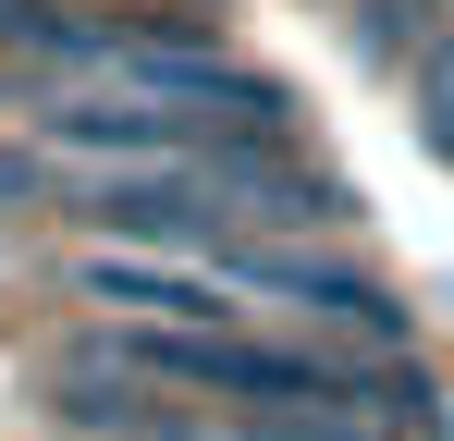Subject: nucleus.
I'll list each match as a JSON object with an SVG mask.
<instances>
[{"mask_svg": "<svg viewBox=\"0 0 454 441\" xmlns=\"http://www.w3.org/2000/svg\"><path fill=\"white\" fill-rule=\"evenodd\" d=\"M209 270H222L233 306H283V319H307V331H344V356H393V344H405L393 282L356 270V258H319V245H295V233H222Z\"/></svg>", "mask_w": 454, "mask_h": 441, "instance_id": "f257e3e1", "label": "nucleus"}, {"mask_svg": "<svg viewBox=\"0 0 454 441\" xmlns=\"http://www.w3.org/2000/svg\"><path fill=\"white\" fill-rule=\"evenodd\" d=\"M37 392H50V417L74 441H209V405H184L172 380H148L111 331L50 344V356H37Z\"/></svg>", "mask_w": 454, "mask_h": 441, "instance_id": "f03ea898", "label": "nucleus"}, {"mask_svg": "<svg viewBox=\"0 0 454 441\" xmlns=\"http://www.w3.org/2000/svg\"><path fill=\"white\" fill-rule=\"evenodd\" d=\"M62 282L86 306H123V319H172V331H209V319H246L209 270V245H86Z\"/></svg>", "mask_w": 454, "mask_h": 441, "instance_id": "7ed1b4c3", "label": "nucleus"}, {"mask_svg": "<svg viewBox=\"0 0 454 441\" xmlns=\"http://www.w3.org/2000/svg\"><path fill=\"white\" fill-rule=\"evenodd\" d=\"M454 25V0H344V62H369V74H405L430 37Z\"/></svg>", "mask_w": 454, "mask_h": 441, "instance_id": "20e7f679", "label": "nucleus"}, {"mask_svg": "<svg viewBox=\"0 0 454 441\" xmlns=\"http://www.w3.org/2000/svg\"><path fill=\"white\" fill-rule=\"evenodd\" d=\"M405 123H418V147H442V159H454V25L405 62Z\"/></svg>", "mask_w": 454, "mask_h": 441, "instance_id": "39448f33", "label": "nucleus"}, {"mask_svg": "<svg viewBox=\"0 0 454 441\" xmlns=\"http://www.w3.org/2000/svg\"><path fill=\"white\" fill-rule=\"evenodd\" d=\"M50 197V159L37 147H0V209H37Z\"/></svg>", "mask_w": 454, "mask_h": 441, "instance_id": "423d86ee", "label": "nucleus"}]
</instances>
